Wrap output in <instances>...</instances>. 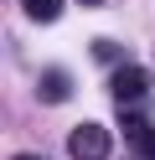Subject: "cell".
<instances>
[{
  "instance_id": "1",
  "label": "cell",
  "mask_w": 155,
  "mask_h": 160,
  "mask_svg": "<svg viewBox=\"0 0 155 160\" xmlns=\"http://www.w3.org/2000/svg\"><path fill=\"white\" fill-rule=\"evenodd\" d=\"M109 150H114V139H109L103 124H78L67 134V155L72 160H109Z\"/></svg>"
},
{
  "instance_id": "6",
  "label": "cell",
  "mask_w": 155,
  "mask_h": 160,
  "mask_svg": "<svg viewBox=\"0 0 155 160\" xmlns=\"http://www.w3.org/2000/svg\"><path fill=\"white\" fill-rule=\"evenodd\" d=\"M93 62H103V67H124V47L119 42H109V36H98V42H93Z\"/></svg>"
},
{
  "instance_id": "5",
  "label": "cell",
  "mask_w": 155,
  "mask_h": 160,
  "mask_svg": "<svg viewBox=\"0 0 155 160\" xmlns=\"http://www.w3.org/2000/svg\"><path fill=\"white\" fill-rule=\"evenodd\" d=\"M21 11L31 16V21H41V26H52L62 16V0H21Z\"/></svg>"
},
{
  "instance_id": "2",
  "label": "cell",
  "mask_w": 155,
  "mask_h": 160,
  "mask_svg": "<svg viewBox=\"0 0 155 160\" xmlns=\"http://www.w3.org/2000/svg\"><path fill=\"white\" fill-rule=\"evenodd\" d=\"M109 93H114V103H140V98L150 93V72H145V67H134V62L114 67V78H109Z\"/></svg>"
},
{
  "instance_id": "8",
  "label": "cell",
  "mask_w": 155,
  "mask_h": 160,
  "mask_svg": "<svg viewBox=\"0 0 155 160\" xmlns=\"http://www.w3.org/2000/svg\"><path fill=\"white\" fill-rule=\"evenodd\" d=\"M78 5H103V0H78Z\"/></svg>"
},
{
  "instance_id": "7",
  "label": "cell",
  "mask_w": 155,
  "mask_h": 160,
  "mask_svg": "<svg viewBox=\"0 0 155 160\" xmlns=\"http://www.w3.org/2000/svg\"><path fill=\"white\" fill-rule=\"evenodd\" d=\"M10 160H41V155H10Z\"/></svg>"
},
{
  "instance_id": "9",
  "label": "cell",
  "mask_w": 155,
  "mask_h": 160,
  "mask_svg": "<svg viewBox=\"0 0 155 160\" xmlns=\"http://www.w3.org/2000/svg\"><path fill=\"white\" fill-rule=\"evenodd\" d=\"M134 160H140V155H134Z\"/></svg>"
},
{
  "instance_id": "4",
  "label": "cell",
  "mask_w": 155,
  "mask_h": 160,
  "mask_svg": "<svg viewBox=\"0 0 155 160\" xmlns=\"http://www.w3.org/2000/svg\"><path fill=\"white\" fill-rule=\"evenodd\" d=\"M36 98L41 103H67L72 98V72L67 67H47V72L36 78Z\"/></svg>"
},
{
  "instance_id": "3",
  "label": "cell",
  "mask_w": 155,
  "mask_h": 160,
  "mask_svg": "<svg viewBox=\"0 0 155 160\" xmlns=\"http://www.w3.org/2000/svg\"><path fill=\"white\" fill-rule=\"evenodd\" d=\"M119 124H124V139H129V150H134V155H140V160H155V124H150V119L124 114Z\"/></svg>"
}]
</instances>
